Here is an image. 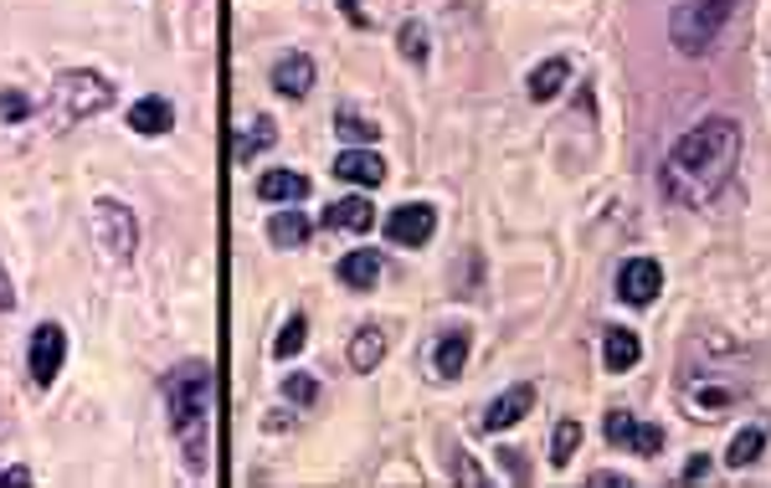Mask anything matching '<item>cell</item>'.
<instances>
[{"mask_svg":"<svg viewBox=\"0 0 771 488\" xmlns=\"http://www.w3.org/2000/svg\"><path fill=\"white\" fill-rule=\"evenodd\" d=\"M273 88L283 92V98H304L309 88H314V62H309L304 52H289L273 62Z\"/></svg>","mask_w":771,"mask_h":488,"instance_id":"cell-16","label":"cell"},{"mask_svg":"<svg viewBox=\"0 0 771 488\" xmlns=\"http://www.w3.org/2000/svg\"><path fill=\"white\" fill-rule=\"evenodd\" d=\"M386 344H391V340H386L381 324H360L355 340H350V355H345L350 370H355V375H371V370L386 360Z\"/></svg>","mask_w":771,"mask_h":488,"instance_id":"cell-15","label":"cell"},{"mask_svg":"<svg viewBox=\"0 0 771 488\" xmlns=\"http://www.w3.org/2000/svg\"><path fill=\"white\" fill-rule=\"evenodd\" d=\"M324 226H334V232H371L375 206L365 196H345V201H334L330 212H324Z\"/></svg>","mask_w":771,"mask_h":488,"instance_id":"cell-18","label":"cell"},{"mask_svg":"<svg viewBox=\"0 0 771 488\" xmlns=\"http://www.w3.org/2000/svg\"><path fill=\"white\" fill-rule=\"evenodd\" d=\"M0 484H16V488H27V484H31V468H21V462H16V468H0Z\"/></svg>","mask_w":771,"mask_h":488,"instance_id":"cell-34","label":"cell"},{"mask_svg":"<svg viewBox=\"0 0 771 488\" xmlns=\"http://www.w3.org/2000/svg\"><path fill=\"white\" fill-rule=\"evenodd\" d=\"M735 159H741V124L731 114H710L694 129H684L668 149L664 185L679 206H705L725 191Z\"/></svg>","mask_w":771,"mask_h":488,"instance_id":"cell-1","label":"cell"},{"mask_svg":"<svg viewBox=\"0 0 771 488\" xmlns=\"http://www.w3.org/2000/svg\"><path fill=\"white\" fill-rule=\"evenodd\" d=\"M566 82H572V62H566V57H550V62L535 67L525 88H530L535 104H550V98H560V88H566Z\"/></svg>","mask_w":771,"mask_h":488,"instance_id":"cell-19","label":"cell"},{"mask_svg":"<svg viewBox=\"0 0 771 488\" xmlns=\"http://www.w3.org/2000/svg\"><path fill=\"white\" fill-rule=\"evenodd\" d=\"M334 175L350 185H381L386 180V159L375 155V149H340V159H334Z\"/></svg>","mask_w":771,"mask_h":488,"instance_id":"cell-11","label":"cell"},{"mask_svg":"<svg viewBox=\"0 0 771 488\" xmlns=\"http://www.w3.org/2000/svg\"><path fill=\"white\" fill-rule=\"evenodd\" d=\"M334 273H340V283H345V289H355V293L375 289V277H381V252H375V247H355V252H345Z\"/></svg>","mask_w":771,"mask_h":488,"instance_id":"cell-13","label":"cell"},{"mask_svg":"<svg viewBox=\"0 0 771 488\" xmlns=\"http://www.w3.org/2000/svg\"><path fill=\"white\" fill-rule=\"evenodd\" d=\"M283 397L299 401V407H314L320 401V381L314 375H283Z\"/></svg>","mask_w":771,"mask_h":488,"instance_id":"cell-28","label":"cell"},{"mask_svg":"<svg viewBox=\"0 0 771 488\" xmlns=\"http://www.w3.org/2000/svg\"><path fill=\"white\" fill-rule=\"evenodd\" d=\"M279 145V129H273V119H247L237 134V159L247 165V159H257L263 149Z\"/></svg>","mask_w":771,"mask_h":488,"instance_id":"cell-22","label":"cell"},{"mask_svg":"<svg viewBox=\"0 0 771 488\" xmlns=\"http://www.w3.org/2000/svg\"><path fill=\"white\" fill-rule=\"evenodd\" d=\"M263 427H267V432H283V427H293V422H289V411H267Z\"/></svg>","mask_w":771,"mask_h":488,"instance_id":"cell-37","label":"cell"},{"mask_svg":"<svg viewBox=\"0 0 771 488\" xmlns=\"http://www.w3.org/2000/svg\"><path fill=\"white\" fill-rule=\"evenodd\" d=\"M664 293V267L653 263V257H627L623 267H617V299L633 309L653 304Z\"/></svg>","mask_w":771,"mask_h":488,"instance_id":"cell-7","label":"cell"},{"mask_svg":"<svg viewBox=\"0 0 771 488\" xmlns=\"http://www.w3.org/2000/svg\"><path fill=\"white\" fill-rule=\"evenodd\" d=\"M452 478H458V484H474V488L489 484V474H484L474 458H458V462H452Z\"/></svg>","mask_w":771,"mask_h":488,"instance_id":"cell-30","label":"cell"},{"mask_svg":"<svg viewBox=\"0 0 771 488\" xmlns=\"http://www.w3.org/2000/svg\"><path fill=\"white\" fill-rule=\"evenodd\" d=\"M309 232H314V226H309L304 212H279L267 222V242H273V247H304Z\"/></svg>","mask_w":771,"mask_h":488,"instance_id":"cell-21","label":"cell"},{"mask_svg":"<svg viewBox=\"0 0 771 488\" xmlns=\"http://www.w3.org/2000/svg\"><path fill=\"white\" fill-rule=\"evenodd\" d=\"M468 330H448L438 344H432V370H438V381H458L468 365Z\"/></svg>","mask_w":771,"mask_h":488,"instance_id":"cell-17","label":"cell"},{"mask_svg":"<svg viewBox=\"0 0 771 488\" xmlns=\"http://www.w3.org/2000/svg\"><path fill=\"white\" fill-rule=\"evenodd\" d=\"M397 47L407 62H427V52H432V41H427V27L422 21H407V27L397 31Z\"/></svg>","mask_w":771,"mask_h":488,"instance_id":"cell-27","label":"cell"},{"mask_svg":"<svg viewBox=\"0 0 771 488\" xmlns=\"http://www.w3.org/2000/svg\"><path fill=\"white\" fill-rule=\"evenodd\" d=\"M94 237L98 247L114 257V263H134V252H139V216L114 196H98L94 201Z\"/></svg>","mask_w":771,"mask_h":488,"instance_id":"cell-5","label":"cell"},{"mask_svg":"<svg viewBox=\"0 0 771 488\" xmlns=\"http://www.w3.org/2000/svg\"><path fill=\"white\" fill-rule=\"evenodd\" d=\"M129 129L145 134V139H160V134L175 129V108L170 98H139V104L129 108Z\"/></svg>","mask_w":771,"mask_h":488,"instance_id":"cell-14","label":"cell"},{"mask_svg":"<svg viewBox=\"0 0 771 488\" xmlns=\"http://www.w3.org/2000/svg\"><path fill=\"white\" fill-rule=\"evenodd\" d=\"M530 407H535V385L530 381L509 385L505 397L489 401V411H484V432H509L515 422H525V417H530Z\"/></svg>","mask_w":771,"mask_h":488,"instance_id":"cell-10","label":"cell"},{"mask_svg":"<svg viewBox=\"0 0 771 488\" xmlns=\"http://www.w3.org/2000/svg\"><path fill=\"white\" fill-rule=\"evenodd\" d=\"M257 196H263V201H304L309 196V175H299V170H263V175H257Z\"/></svg>","mask_w":771,"mask_h":488,"instance_id":"cell-20","label":"cell"},{"mask_svg":"<svg viewBox=\"0 0 771 488\" xmlns=\"http://www.w3.org/2000/svg\"><path fill=\"white\" fill-rule=\"evenodd\" d=\"M607 442L612 448L638 452V458H658V452H664V427L638 422V417H627V411H607Z\"/></svg>","mask_w":771,"mask_h":488,"instance_id":"cell-8","label":"cell"},{"mask_svg":"<svg viewBox=\"0 0 771 488\" xmlns=\"http://www.w3.org/2000/svg\"><path fill=\"white\" fill-rule=\"evenodd\" d=\"M735 6H741V0H684V6H674V21H668L674 47L684 57H705L710 47L725 37Z\"/></svg>","mask_w":771,"mask_h":488,"instance_id":"cell-3","label":"cell"},{"mask_svg":"<svg viewBox=\"0 0 771 488\" xmlns=\"http://www.w3.org/2000/svg\"><path fill=\"white\" fill-rule=\"evenodd\" d=\"M31 114V98L27 92H0V119L6 124H21Z\"/></svg>","mask_w":771,"mask_h":488,"instance_id":"cell-29","label":"cell"},{"mask_svg":"<svg viewBox=\"0 0 771 488\" xmlns=\"http://www.w3.org/2000/svg\"><path fill=\"white\" fill-rule=\"evenodd\" d=\"M334 134H340V139H350L355 149H371L375 139H381V129H375L365 114H355V108H340V114H334Z\"/></svg>","mask_w":771,"mask_h":488,"instance_id":"cell-23","label":"cell"},{"mask_svg":"<svg viewBox=\"0 0 771 488\" xmlns=\"http://www.w3.org/2000/svg\"><path fill=\"white\" fill-rule=\"evenodd\" d=\"M761 448H767V432H761V427H741V432L731 437V448H725V462H731V468H751V462L761 458Z\"/></svg>","mask_w":771,"mask_h":488,"instance_id":"cell-24","label":"cell"},{"mask_svg":"<svg viewBox=\"0 0 771 488\" xmlns=\"http://www.w3.org/2000/svg\"><path fill=\"white\" fill-rule=\"evenodd\" d=\"M108 108H114V82L108 78L82 72V67L57 72V82H52V119L57 124H82V119H94V114H108Z\"/></svg>","mask_w":771,"mask_h":488,"instance_id":"cell-4","label":"cell"},{"mask_svg":"<svg viewBox=\"0 0 771 488\" xmlns=\"http://www.w3.org/2000/svg\"><path fill=\"white\" fill-rule=\"evenodd\" d=\"M340 11H345L355 27H371V21H365V11H360V0H340Z\"/></svg>","mask_w":771,"mask_h":488,"instance_id":"cell-36","label":"cell"},{"mask_svg":"<svg viewBox=\"0 0 771 488\" xmlns=\"http://www.w3.org/2000/svg\"><path fill=\"white\" fill-rule=\"evenodd\" d=\"M643 360V340L633 330H617L612 324L607 334H602V365L612 370V375H623V370H633Z\"/></svg>","mask_w":771,"mask_h":488,"instance_id":"cell-12","label":"cell"},{"mask_svg":"<svg viewBox=\"0 0 771 488\" xmlns=\"http://www.w3.org/2000/svg\"><path fill=\"white\" fill-rule=\"evenodd\" d=\"M576 442H582V422H576V417H560L556 437H550V468H566L572 452H576Z\"/></svg>","mask_w":771,"mask_h":488,"instance_id":"cell-25","label":"cell"},{"mask_svg":"<svg viewBox=\"0 0 771 488\" xmlns=\"http://www.w3.org/2000/svg\"><path fill=\"white\" fill-rule=\"evenodd\" d=\"M304 340H309V319H304V314H293L289 324L279 330V340H273V355H279V360H293L299 350H304Z\"/></svg>","mask_w":771,"mask_h":488,"instance_id":"cell-26","label":"cell"},{"mask_svg":"<svg viewBox=\"0 0 771 488\" xmlns=\"http://www.w3.org/2000/svg\"><path fill=\"white\" fill-rule=\"evenodd\" d=\"M432 232H438V212L422 206V201H407V206H397V212L386 216V237L397 242V247H427Z\"/></svg>","mask_w":771,"mask_h":488,"instance_id":"cell-9","label":"cell"},{"mask_svg":"<svg viewBox=\"0 0 771 488\" xmlns=\"http://www.w3.org/2000/svg\"><path fill=\"white\" fill-rule=\"evenodd\" d=\"M165 411H170L180 458L201 478L212 468V365L206 360H180L175 370H165Z\"/></svg>","mask_w":771,"mask_h":488,"instance_id":"cell-2","label":"cell"},{"mask_svg":"<svg viewBox=\"0 0 771 488\" xmlns=\"http://www.w3.org/2000/svg\"><path fill=\"white\" fill-rule=\"evenodd\" d=\"M16 309V283L6 277V267H0V314H11Z\"/></svg>","mask_w":771,"mask_h":488,"instance_id":"cell-33","label":"cell"},{"mask_svg":"<svg viewBox=\"0 0 771 488\" xmlns=\"http://www.w3.org/2000/svg\"><path fill=\"white\" fill-rule=\"evenodd\" d=\"M710 474V452H694L690 468H684V478H705Z\"/></svg>","mask_w":771,"mask_h":488,"instance_id":"cell-35","label":"cell"},{"mask_svg":"<svg viewBox=\"0 0 771 488\" xmlns=\"http://www.w3.org/2000/svg\"><path fill=\"white\" fill-rule=\"evenodd\" d=\"M505 458V474H515V484H530V468L519 462V452H499Z\"/></svg>","mask_w":771,"mask_h":488,"instance_id":"cell-32","label":"cell"},{"mask_svg":"<svg viewBox=\"0 0 771 488\" xmlns=\"http://www.w3.org/2000/svg\"><path fill=\"white\" fill-rule=\"evenodd\" d=\"M586 488H633V478H627V474H612V468H597V474L586 478Z\"/></svg>","mask_w":771,"mask_h":488,"instance_id":"cell-31","label":"cell"},{"mask_svg":"<svg viewBox=\"0 0 771 488\" xmlns=\"http://www.w3.org/2000/svg\"><path fill=\"white\" fill-rule=\"evenodd\" d=\"M67 365V330L57 319H41L37 330H31V350H27V370H31V385L47 391V385L62 375Z\"/></svg>","mask_w":771,"mask_h":488,"instance_id":"cell-6","label":"cell"}]
</instances>
